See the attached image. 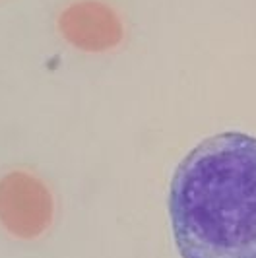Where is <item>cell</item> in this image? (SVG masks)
I'll use <instances>...</instances> for the list:
<instances>
[{"instance_id": "cell-2", "label": "cell", "mask_w": 256, "mask_h": 258, "mask_svg": "<svg viewBox=\"0 0 256 258\" xmlns=\"http://www.w3.org/2000/svg\"><path fill=\"white\" fill-rule=\"evenodd\" d=\"M53 196L41 179L27 171L0 177V223L18 239H37L53 223Z\"/></svg>"}, {"instance_id": "cell-1", "label": "cell", "mask_w": 256, "mask_h": 258, "mask_svg": "<svg viewBox=\"0 0 256 258\" xmlns=\"http://www.w3.org/2000/svg\"><path fill=\"white\" fill-rule=\"evenodd\" d=\"M169 212L182 258H256V138L196 146L175 171Z\"/></svg>"}, {"instance_id": "cell-3", "label": "cell", "mask_w": 256, "mask_h": 258, "mask_svg": "<svg viewBox=\"0 0 256 258\" xmlns=\"http://www.w3.org/2000/svg\"><path fill=\"white\" fill-rule=\"evenodd\" d=\"M58 29L72 47L85 53H103L122 41V21L101 0H76L58 16Z\"/></svg>"}]
</instances>
